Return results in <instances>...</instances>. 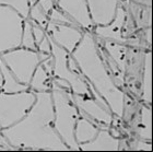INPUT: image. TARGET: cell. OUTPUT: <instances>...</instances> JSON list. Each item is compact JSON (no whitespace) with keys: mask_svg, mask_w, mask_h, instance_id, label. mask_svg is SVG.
Here are the masks:
<instances>
[{"mask_svg":"<svg viewBox=\"0 0 153 152\" xmlns=\"http://www.w3.org/2000/svg\"><path fill=\"white\" fill-rule=\"evenodd\" d=\"M0 6L11 7L16 10L24 19H29L30 7H31L30 0H0Z\"/></svg>","mask_w":153,"mask_h":152,"instance_id":"21","label":"cell"},{"mask_svg":"<svg viewBox=\"0 0 153 152\" xmlns=\"http://www.w3.org/2000/svg\"><path fill=\"white\" fill-rule=\"evenodd\" d=\"M51 75L48 73V71L45 69L43 63H39L36 67L35 71L33 73L32 79L30 81L29 90L33 92H41V91H51Z\"/></svg>","mask_w":153,"mask_h":152,"instance_id":"15","label":"cell"},{"mask_svg":"<svg viewBox=\"0 0 153 152\" xmlns=\"http://www.w3.org/2000/svg\"><path fill=\"white\" fill-rule=\"evenodd\" d=\"M72 101L76 105L81 116L88 118L92 123L96 124L101 129L109 128L113 123L112 112L103 107L92 98H86L79 94L71 95Z\"/></svg>","mask_w":153,"mask_h":152,"instance_id":"8","label":"cell"},{"mask_svg":"<svg viewBox=\"0 0 153 152\" xmlns=\"http://www.w3.org/2000/svg\"><path fill=\"white\" fill-rule=\"evenodd\" d=\"M21 47L32 49V51H36L35 39H34V35H33V32H32V24H31L29 19H25L24 24H23Z\"/></svg>","mask_w":153,"mask_h":152,"instance_id":"20","label":"cell"},{"mask_svg":"<svg viewBox=\"0 0 153 152\" xmlns=\"http://www.w3.org/2000/svg\"><path fill=\"white\" fill-rule=\"evenodd\" d=\"M100 129L101 128L96 124L92 123L88 118L80 115V117L78 118V121L76 123V126H74V139H76L78 145L89 142L95 138L96 135L99 133Z\"/></svg>","mask_w":153,"mask_h":152,"instance_id":"14","label":"cell"},{"mask_svg":"<svg viewBox=\"0 0 153 152\" xmlns=\"http://www.w3.org/2000/svg\"><path fill=\"white\" fill-rule=\"evenodd\" d=\"M0 59L4 63L20 83L29 86L36 67L41 63L37 51L18 47L0 54Z\"/></svg>","mask_w":153,"mask_h":152,"instance_id":"5","label":"cell"},{"mask_svg":"<svg viewBox=\"0 0 153 152\" xmlns=\"http://www.w3.org/2000/svg\"><path fill=\"white\" fill-rule=\"evenodd\" d=\"M0 70H1L3 78V83L0 91L4 92V93H18V92L29 90V86L20 83L1 59H0Z\"/></svg>","mask_w":153,"mask_h":152,"instance_id":"16","label":"cell"},{"mask_svg":"<svg viewBox=\"0 0 153 152\" xmlns=\"http://www.w3.org/2000/svg\"><path fill=\"white\" fill-rule=\"evenodd\" d=\"M24 21L13 8L0 6V54L21 47Z\"/></svg>","mask_w":153,"mask_h":152,"instance_id":"7","label":"cell"},{"mask_svg":"<svg viewBox=\"0 0 153 152\" xmlns=\"http://www.w3.org/2000/svg\"><path fill=\"white\" fill-rule=\"evenodd\" d=\"M134 150H148V151H150V150H152V145L150 143V141L140 140V141H138L137 146L134 147Z\"/></svg>","mask_w":153,"mask_h":152,"instance_id":"27","label":"cell"},{"mask_svg":"<svg viewBox=\"0 0 153 152\" xmlns=\"http://www.w3.org/2000/svg\"><path fill=\"white\" fill-rule=\"evenodd\" d=\"M102 39V38H101ZM102 43L105 47L106 53H108V56L113 59L118 68L124 71V55L126 51V47L123 44H118L112 41H107V39H102Z\"/></svg>","mask_w":153,"mask_h":152,"instance_id":"18","label":"cell"},{"mask_svg":"<svg viewBox=\"0 0 153 152\" xmlns=\"http://www.w3.org/2000/svg\"><path fill=\"white\" fill-rule=\"evenodd\" d=\"M35 3L44 11L46 16H48L49 12H51V10L56 6V1L55 0H37Z\"/></svg>","mask_w":153,"mask_h":152,"instance_id":"26","label":"cell"},{"mask_svg":"<svg viewBox=\"0 0 153 152\" xmlns=\"http://www.w3.org/2000/svg\"><path fill=\"white\" fill-rule=\"evenodd\" d=\"M30 1H31V4H33V3H35L37 0H30Z\"/></svg>","mask_w":153,"mask_h":152,"instance_id":"29","label":"cell"},{"mask_svg":"<svg viewBox=\"0 0 153 152\" xmlns=\"http://www.w3.org/2000/svg\"><path fill=\"white\" fill-rule=\"evenodd\" d=\"M120 141L109 133V128L100 129L99 133L93 140L85 143L79 145V149L83 151H93V150H119Z\"/></svg>","mask_w":153,"mask_h":152,"instance_id":"13","label":"cell"},{"mask_svg":"<svg viewBox=\"0 0 153 152\" xmlns=\"http://www.w3.org/2000/svg\"><path fill=\"white\" fill-rule=\"evenodd\" d=\"M35 92L31 90L18 93L0 91V130L22 119L35 103Z\"/></svg>","mask_w":153,"mask_h":152,"instance_id":"4","label":"cell"},{"mask_svg":"<svg viewBox=\"0 0 153 152\" xmlns=\"http://www.w3.org/2000/svg\"><path fill=\"white\" fill-rule=\"evenodd\" d=\"M45 31L51 41L64 48L68 54H71L74 51L84 33V30L79 26L59 24L51 21H48Z\"/></svg>","mask_w":153,"mask_h":152,"instance_id":"9","label":"cell"},{"mask_svg":"<svg viewBox=\"0 0 153 152\" xmlns=\"http://www.w3.org/2000/svg\"><path fill=\"white\" fill-rule=\"evenodd\" d=\"M2 83H3V78H2V73H1V70H0V89H1V86H2Z\"/></svg>","mask_w":153,"mask_h":152,"instance_id":"28","label":"cell"},{"mask_svg":"<svg viewBox=\"0 0 153 152\" xmlns=\"http://www.w3.org/2000/svg\"><path fill=\"white\" fill-rule=\"evenodd\" d=\"M36 100L27 114L12 126L0 130L14 150L68 151L69 148L55 130V112L51 91L35 92Z\"/></svg>","mask_w":153,"mask_h":152,"instance_id":"1","label":"cell"},{"mask_svg":"<svg viewBox=\"0 0 153 152\" xmlns=\"http://www.w3.org/2000/svg\"><path fill=\"white\" fill-rule=\"evenodd\" d=\"M70 55L88 84L105 100L112 114L123 117L126 94L113 80L92 31H84L81 41Z\"/></svg>","mask_w":153,"mask_h":152,"instance_id":"2","label":"cell"},{"mask_svg":"<svg viewBox=\"0 0 153 152\" xmlns=\"http://www.w3.org/2000/svg\"><path fill=\"white\" fill-rule=\"evenodd\" d=\"M56 7L74 20L84 31H92L94 28L90 19L86 0H57Z\"/></svg>","mask_w":153,"mask_h":152,"instance_id":"11","label":"cell"},{"mask_svg":"<svg viewBox=\"0 0 153 152\" xmlns=\"http://www.w3.org/2000/svg\"><path fill=\"white\" fill-rule=\"evenodd\" d=\"M137 133L141 139L146 141H151V108L149 105H143L141 108V121L137 128Z\"/></svg>","mask_w":153,"mask_h":152,"instance_id":"19","label":"cell"},{"mask_svg":"<svg viewBox=\"0 0 153 152\" xmlns=\"http://www.w3.org/2000/svg\"><path fill=\"white\" fill-rule=\"evenodd\" d=\"M29 20L30 21L35 22L36 24L42 26L43 29H46L47 23H48V21H49L48 16L45 14L44 11H43L36 3H33V4H31V7H30Z\"/></svg>","mask_w":153,"mask_h":152,"instance_id":"22","label":"cell"},{"mask_svg":"<svg viewBox=\"0 0 153 152\" xmlns=\"http://www.w3.org/2000/svg\"><path fill=\"white\" fill-rule=\"evenodd\" d=\"M120 0H86L93 26L107 25L116 16Z\"/></svg>","mask_w":153,"mask_h":152,"instance_id":"10","label":"cell"},{"mask_svg":"<svg viewBox=\"0 0 153 152\" xmlns=\"http://www.w3.org/2000/svg\"><path fill=\"white\" fill-rule=\"evenodd\" d=\"M51 92L55 112L53 126L69 150L78 151L80 150L79 145L74 139V131L76 121L80 117V113L72 101V93L58 88L53 82Z\"/></svg>","mask_w":153,"mask_h":152,"instance_id":"3","label":"cell"},{"mask_svg":"<svg viewBox=\"0 0 153 152\" xmlns=\"http://www.w3.org/2000/svg\"><path fill=\"white\" fill-rule=\"evenodd\" d=\"M125 21H126V11H125L124 7L119 4L117 11H116V16L112 22L108 23L107 25L94 26V33L99 36V38L112 41L118 43V44L127 45L129 44V42L123 35Z\"/></svg>","mask_w":153,"mask_h":152,"instance_id":"12","label":"cell"},{"mask_svg":"<svg viewBox=\"0 0 153 152\" xmlns=\"http://www.w3.org/2000/svg\"><path fill=\"white\" fill-rule=\"evenodd\" d=\"M48 19H49V21H51V22L59 23V24H66V25H71V26H79L76 22H74V20L70 19L66 13L62 12L60 9H58L56 6L51 10V12H49V14H48Z\"/></svg>","mask_w":153,"mask_h":152,"instance_id":"23","label":"cell"},{"mask_svg":"<svg viewBox=\"0 0 153 152\" xmlns=\"http://www.w3.org/2000/svg\"><path fill=\"white\" fill-rule=\"evenodd\" d=\"M31 24H32V32H33V35H34V39H35V44L37 45L38 43H41V41L43 38L46 36V31L45 29H43L42 26H39L38 24H36L35 22H33V21H30Z\"/></svg>","mask_w":153,"mask_h":152,"instance_id":"24","label":"cell"},{"mask_svg":"<svg viewBox=\"0 0 153 152\" xmlns=\"http://www.w3.org/2000/svg\"><path fill=\"white\" fill-rule=\"evenodd\" d=\"M142 100L147 105L151 104V53L147 51L144 54L143 72H142Z\"/></svg>","mask_w":153,"mask_h":152,"instance_id":"17","label":"cell"},{"mask_svg":"<svg viewBox=\"0 0 153 152\" xmlns=\"http://www.w3.org/2000/svg\"><path fill=\"white\" fill-rule=\"evenodd\" d=\"M51 39V37H49ZM51 57H53V77L66 80L71 88V93L79 94L86 98H92L89 84L80 72L71 70L68 66L69 55L64 48L55 44L51 39Z\"/></svg>","mask_w":153,"mask_h":152,"instance_id":"6","label":"cell"},{"mask_svg":"<svg viewBox=\"0 0 153 152\" xmlns=\"http://www.w3.org/2000/svg\"><path fill=\"white\" fill-rule=\"evenodd\" d=\"M36 51L39 53H44V54H51V39L49 36L46 34L43 39L41 41V43H38L36 45Z\"/></svg>","mask_w":153,"mask_h":152,"instance_id":"25","label":"cell"}]
</instances>
